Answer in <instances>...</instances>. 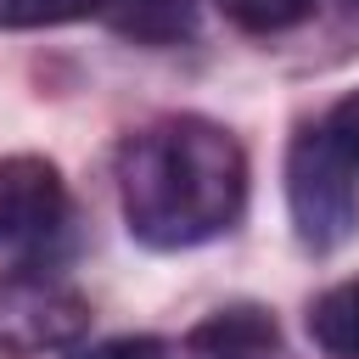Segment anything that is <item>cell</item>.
I'll return each mask as SVG.
<instances>
[{"label":"cell","instance_id":"6da1fadb","mask_svg":"<svg viewBox=\"0 0 359 359\" xmlns=\"http://www.w3.org/2000/svg\"><path fill=\"white\" fill-rule=\"evenodd\" d=\"M118 202L135 241L157 252L224 236L247 208V157L230 129L196 112L135 129L118 151Z\"/></svg>","mask_w":359,"mask_h":359},{"label":"cell","instance_id":"7a4b0ae2","mask_svg":"<svg viewBox=\"0 0 359 359\" xmlns=\"http://www.w3.org/2000/svg\"><path fill=\"white\" fill-rule=\"evenodd\" d=\"M286 208L309 252H337L359 230V163L320 129H297L286 146Z\"/></svg>","mask_w":359,"mask_h":359},{"label":"cell","instance_id":"3957f363","mask_svg":"<svg viewBox=\"0 0 359 359\" xmlns=\"http://www.w3.org/2000/svg\"><path fill=\"white\" fill-rule=\"evenodd\" d=\"M84 331H90V303L73 280L39 264L0 275V348L6 353L17 359L56 353V348H73Z\"/></svg>","mask_w":359,"mask_h":359},{"label":"cell","instance_id":"277c9868","mask_svg":"<svg viewBox=\"0 0 359 359\" xmlns=\"http://www.w3.org/2000/svg\"><path fill=\"white\" fill-rule=\"evenodd\" d=\"M62 213H67V185L50 157H34V151L0 157V247L6 252L39 247L45 236H56Z\"/></svg>","mask_w":359,"mask_h":359},{"label":"cell","instance_id":"5b68a950","mask_svg":"<svg viewBox=\"0 0 359 359\" xmlns=\"http://www.w3.org/2000/svg\"><path fill=\"white\" fill-rule=\"evenodd\" d=\"M174 359H280V325L252 309V303H236V309H219L208 314Z\"/></svg>","mask_w":359,"mask_h":359},{"label":"cell","instance_id":"8992f818","mask_svg":"<svg viewBox=\"0 0 359 359\" xmlns=\"http://www.w3.org/2000/svg\"><path fill=\"white\" fill-rule=\"evenodd\" d=\"M95 17L135 45H180L196 28V0H95Z\"/></svg>","mask_w":359,"mask_h":359},{"label":"cell","instance_id":"52a82bcc","mask_svg":"<svg viewBox=\"0 0 359 359\" xmlns=\"http://www.w3.org/2000/svg\"><path fill=\"white\" fill-rule=\"evenodd\" d=\"M309 337L331 359H359V275L320 292L309 309Z\"/></svg>","mask_w":359,"mask_h":359},{"label":"cell","instance_id":"ba28073f","mask_svg":"<svg viewBox=\"0 0 359 359\" xmlns=\"http://www.w3.org/2000/svg\"><path fill=\"white\" fill-rule=\"evenodd\" d=\"M213 6L247 34H286L314 17V0H213Z\"/></svg>","mask_w":359,"mask_h":359},{"label":"cell","instance_id":"9c48e42d","mask_svg":"<svg viewBox=\"0 0 359 359\" xmlns=\"http://www.w3.org/2000/svg\"><path fill=\"white\" fill-rule=\"evenodd\" d=\"M95 17V0H0V28H62Z\"/></svg>","mask_w":359,"mask_h":359},{"label":"cell","instance_id":"30bf717a","mask_svg":"<svg viewBox=\"0 0 359 359\" xmlns=\"http://www.w3.org/2000/svg\"><path fill=\"white\" fill-rule=\"evenodd\" d=\"M73 359H174V348L157 342V337H118V342L84 348V353H73Z\"/></svg>","mask_w":359,"mask_h":359},{"label":"cell","instance_id":"8fae6325","mask_svg":"<svg viewBox=\"0 0 359 359\" xmlns=\"http://www.w3.org/2000/svg\"><path fill=\"white\" fill-rule=\"evenodd\" d=\"M325 135H331V140L359 163V90H348V95L325 112Z\"/></svg>","mask_w":359,"mask_h":359}]
</instances>
